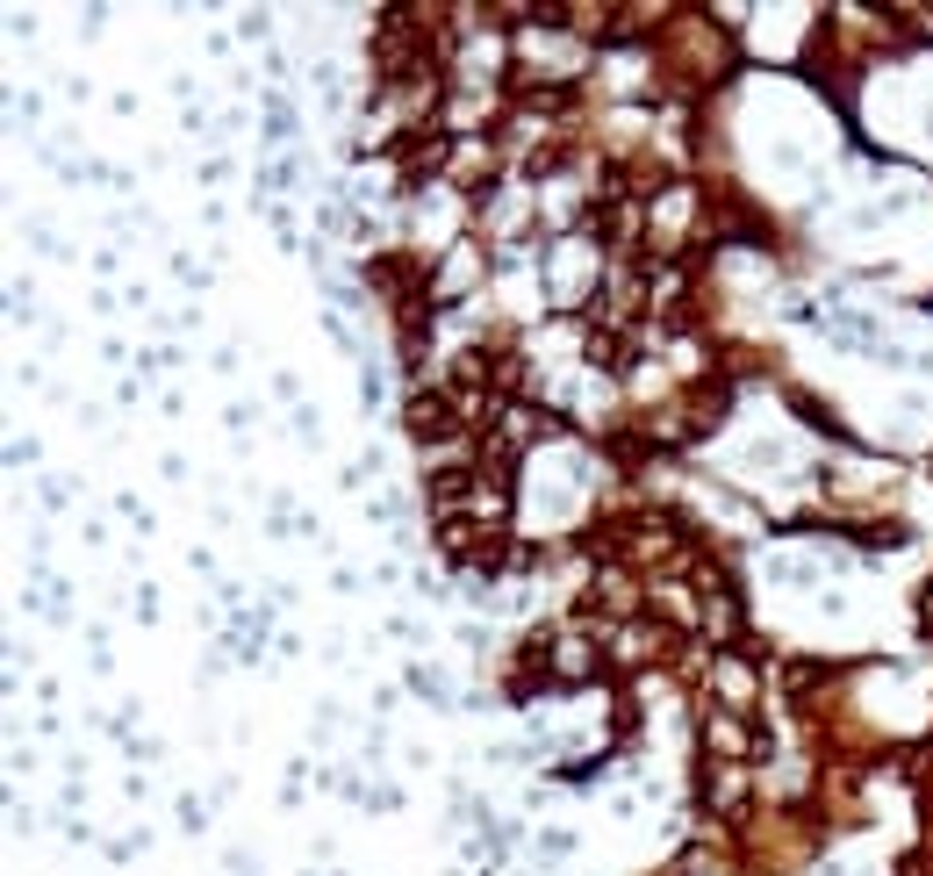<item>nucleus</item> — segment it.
<instances>
[{
    "label": "nucleus",
    "instance_id": "nucleus-1",
    "mask_svg": "<svg viewBox=\"0 0 933 876\" xmlns=\"http://www.w3.org/2000/svg\"><path fill=\"white\" fill-rule=\"evenodd\" d=\"M711 683H718V697H732V705H747V697H754V675H747L740 661H718V669H711Z\"/></svg>",
    "mask_w": 933,
    "mask_h": 876
}]
</instances>
